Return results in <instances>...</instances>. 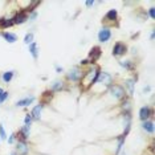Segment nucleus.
<instances>
[{
	"instance_id": "3",
	"label": "nucleus",
	"mask_w": 155,
	"mask_h": 155,
	"mask_svg": "<svg viewBox=\"0 0 155 155\" xmlns=\"http://www.w3.org/2000/svg\"><path fill=\"white\" fill-rule=\"evenodd\" d=\"M126 53V45L122 43H117L113 48V55L114 56H122Z\"/></svg>"
},
{
	"instance_id": "29",
	"label": "nucleus",
	"mask_w": 155,
	"mask_h": 155,
	"mask_svg": "<svg viewBox=\"0 0 155 155\" xmlns=\"http://www.w3.org/2000/svg\"><path fill=\"white\" fill-rule=\"evenodd\" d=\"M11 155H16V154H15V152H12V154H11Z\"/></svg>"
},
{
	"instance_id": "22",
	"label": "nucleus",
	"mask_w": 155,
	"mask_h": 155,
	"mask_svg": "<svg viewBox=\"0 0 155 155\" xmlns=\"http://www.w3.org/2000/svg\"><path fill=\"white\" fill-rule=\"evenodd\" d=\"M7 97H8V93L7 92H3L1 94H0V103H3L4 101L7 100Z\"/></svg>"
},
{
	"instance_id": "5",
	"label": "nucleus",
	"mask_w": 155,
	"mask_h": 155,
	"mask_svg": "<svg viewBox=\"0 0 155 155\" xmlns=\"http://www.w3.org/2000/svg\"><path fill=\"white\" fill-rule=\"evenodd\" d=\"M80 77H81V70H80V69L76 68V66L70 69V72H69V74H68V78H69V80L77 81Z\"/></svg>"
},
{
	"instance_id": "24",
	"label": "nucleus",
	"mask_w": 155,
	"mask_h": 155,
	"mask_svg": "<svg viewBox=\"0 0 155 155\" xmlns=\"http://www.w3.org/2000/svg\"><path fill=\"white\" fill-rule=\"evenodd\" d=\"M0 137L3 138V139H6V138H7L6 131H4V127H3V125H0Z\"/></svg>"
},
{
	"instance_id": "1",
	"label": "nucleus",
	"mask_w": 155,
	"mask_h": 155,
	"mask_svg": "<svg viewBox=\"0 0 155 155\" xmlns=\"http://www.w3.org/2000/svg\"><path fill=\"white\" fill-rule=\"evenodd\" d=\"M95 82L105 83V85H110V83H112V76H110L109 73H98Z\"/></svg>"
},
{
	"instance_id": "20",
	"label": "nucleus",
	"mask_w": 155,
	"mask_h": 155,
	"mask_svg": "<svg viewBox=\"0 0 155 155\" xmlns=\"http://www.w3.org/2000/svg\"><path fill=\"white\" fill-rule=\"evenodd\" d=\"M24 43H25V44H32V43H33V33L27 34L25 39H24Z\"/></svg>"
},
{
	"instance_id": "19",
	"label": "nucleus",
	"mask_w": 155,
	"mask_h": 155,
	"mask_svg": "<svg viewBox=\"0 0 155 155\" xmlns=\"http://www.w3.org/2000/svg\"><path fill=\"white\" fill-rule=\"evenodd\" d=\"M12 77H13V72H6L3 74V81L4 82H9L12 80Z\"/></svg>"
},
{
	"instance_id": "8",
	"label": "nucleus",
	"mask_w": 155,
	"mask_h": 155,
	"mask_svg": "<svg viewBox=\"0 0 155 155\" xmlns=\"http://www.w3.org/2000/svg\"><path fill=\"white\" fill-rule=\"evenodd\" d=\"M41 109H43V106H41V105H37V106H34V107H33V110H32L31 117L33 118V119H40Z\"/></svg>"
},
{
	"instance_id": "16",
	"label": "nucleus",
	"mask_w": 155,
	"mask_h": 155,
	"mask_svg": "<svg viewBox=\"0 0 155 155\" xmlns=\"http://www.w3.org/2000/svg\"><path fill=\"white\" fill-rule=\"evenodd\" d=\"M13 24L12 20H7V19H1L0 20V28H7V27H11Z\"/></svg>"
},
{
	"instance_id": "10",
	"label": "nucleus",
	"mask_w": 155,
	"mask_h": 155,
	"mask_svg": "<svg viewBox=\"0 0 155 155\" xmlns=\"http://www.w3.org/2000/svg\"><path fill=\"white\" fill-rule=\"evenodd\" d=\"M100 56H101V49L98 48V46H94V48L90 50V57H92L93 60H97Z\"/></svg>"
},
{
	"instance_id": "28",
	"label": "nucleus",
	"mask_w": 155,
	"mask_h": 155,
	"mask_svg": "<svg viewBox=\"0 0 155 155\" xmlns=\"http://www.w3.org/2000/svg\"><path fill=\"white\" fill-rule=\"evenodd\" d=\"M1 93H3V89H1V88H0V94H1Z\"/></svg>"
},
{
	"instance_id": "11",
	"label": "nucleus",
	"mask_w": 155,
	"mask_h": 155,
	"mask_svg": "<svg viewBox=\"0 0 155 155\" xmlns=\"http://www.w3.org/2000/svg\"><path fill=\"white\" fill-rule=\"evenodd\" d=\"M3 37L6 39L8 43H15V41H16V34L9 33V32H4V33H3Z\"/></svg>"
},
{
	"instance_id": "27",
	"label": "nucleus",
	"mask_w": 155,
	"mask_h": 155,
	"mask_svg": "<svg viewBox=\"0 0 155 155\" xmlns=\"http://www.w3.org/2000/svg\"><path fill=\"white\" fill-rule=\"evenodd\" d=\"M93 3H94V1H88V3H86V6L90 7V6H93Z\"/></svg>"
},
{
	"instance_id": "21",
	"label": "nucleus",
	"mask_w": 155,
	"mask_h": 155,
	"mask_svg": "<svg viewBox=\"0 0 155 155\" xmlns=\"http://www.w3.org/2000/svg\"><path fill=\"white\" fill-rule=\"evenodd\" d=\"M62 88V82L61 81H56V82H53V85H52V90H58Z\"/></svg>"
},
{
	"instance_id": "13",
	"label": "nucleus",
	"mask_w": 155,
	"mask_h": 155,
	"mask_svg": "<svg viewBox=\"0 0 155 155\" xmlns=\"http://www.w3.org/2000/svg\"><path fill=\"white\" fill-rule=\"evenodd\" d=\"M143 129L149 133H154V123L151 121H144L143 122Z\"/></svg>"
},
{
	"instance_id": "23",
	"label": "nucleus",
	"mask_w": 155,
	"mask_h": 155,
	"mask_svg": "<svg viewBox=\"0 0 155 155\" xmlns=\"http://www.w3.org/2000/svg\"><path fill=\"white\" fill-rule=\"evenodd\" d=\"M121 65L125 66V68H127V69H131L133 68V64H130V61H122V62H121Z\"/></svg>"
},
{
	"instance_id": "14",
	"label": "nucleus",
	"mask_w": 155,
	"mask_h": 155,
	"mask_svg": "<svg viewBox=\"0 0 155 155\" xmlns=\"http://www.w3.org/2000/svg\"><path fill=\"white\" fill-rule=\"evenodd\" d=\"M17 151L20 152V154H27L28 152V147H27V144L24 142H19L17 143Z\"/></svg>"
},
{
	"instance_id": "2",
	"label": "nucleus",
	"mask_w": 155,
	"mask_h": 155,
	"mask_svg": "<svg viewBox=\"0 0 155 155\" xmlns=\"http://www.w3.org/2000/svg\"><path fill=\"white\" fill-rule=\"evenodd\" d=\"M110 37H112V32H110L109 28H102L100 31V33H98V40L101 43H106Z\"/></svg>"
},
{
	"instance_id": "18",
	"label": "nucleus",
	"mask_w": 155,
	"mask_h": 155,
	"mask_svg": "<svg viewBox=\"0 0 155 155\" xmlns=\"http://www.w3.org/2000/svg\"><path fill=\"white\" fill-rule=\"evenodd\" d=\"M20 134H21V137H23L24 139H27V138L29 137V126H27V125H24V127H23V129H21Z\"/></svg>"
},
{
	"instance_id": "9",
	"label": "nucleus",
	"mask_w": 155,
	"mask_h": 155,
	"mask_svg": "<svg viewBox=\"0 0 155 155\" xmlns=\"http://www.w3.org/2000/svg\"><path fill=\"white\" fill-rule=\"evenodd\" d=\"M34 101V97H29V98H24V100L19 101V102L16 103L17 106H29L32 102Z\"/></svg>"
},
{
	"instance_id": "17",
	"label": "nucleus",
	"mask_w": 155,
	"mask_h": 155,
	"mask_svg": "<svg viewBox=\"0 0 155 155\" xmlns=\"http://www.w3.org/2000/svg\"><path fill=\"white\" fill-rule=\"evenodd\" d=\"M125 85L127 86V89H129L130 94H133V93H134V81H133V80H127L126 82H125Z\"/></svg>"
},
{
	"instance_id": "15",
	"label": "nucleus",
	"mask_w": 155,
	"mask_h": 155,
	"mask_svg": "<svg viewBox=\"0 0 155 155\" xmlns=\"http://www.w3.org/2000/svg\"><path fill=\"white\" fill-rule=\"evenodd\" d=\"M106 19L107 20H115L117 19V11L115 9H110L106 13Z\"/></svg>"
},
{
	"instance_id": "12",
	"label": "nucleus",
	"mask_w": 155,
	"mask_h": 155,
	"mask_svg": "<svg viewBox=\"0 0 155 155\" xmlns=\"http://www.w3.org/2000/svg\"><path fill=\"white\" fill-rule=\"evenodd\" d=\"M29 52H31V55L33 56V58H37L39 53H37V45H36V43L29 44Z\"/></svg>"
},
{
	"instance_id": "6",
	"label": "nucleus",
	"mask_w": 155,
	"mask_h": 155,
	"mask_svg": "<svg viewBox=\"0 0 155 155\" xmlns=\"http://www.w3.org/2000/svg\"><path fill=\"white\" fill-rule=\"evenodd\" d=\"M150 114H151V110L146 106L142 107V109L139 110V118H141L142 121H147V118L150 117Z\"/></svg>"
},
{
	"instance_id": "26",
	"label": "nucleus",
	"mask_w": 155,
	"mask_h": 155,
	"mask_svg": "<svg viewBox=\"0 0 155 155\" xmlns=\"http://www.w3.org/2000/svg\"><path fill=\"white\" fill-rule=\"evenodd\" d=\"M150 16L154 17V8H150Z\"/></svg>"
},
{
	"instance_id": "25",
	"label": "nucleus",
	"mask_w": 155,
	"mask_h": 155,
	"mask_svg": "<svg viewBox=\"0 0 155 155\" xmlns=\"http://www.w3.org/2000/svg\"><path fill=\"white\" fill-rule=\"evenodd\" d=\"M24 122H25V125H27V126H29V125H31V122H32V117H31V115H27V117H25V121H24Z\"/></svg>"
},
{
	"instance_id": "4",
	"label": "nucleus",
	"mask_w": 155,
	"mask_h": 155,
	"mask_svg": "<svg viewBox=\"0 0 155 155\" xmlns=\"http://www.w3.org/2000/svg\"><path fill=\"white\" fill-rule=\"evenodd\" d=\"M112 93H113V95H114L115 98H122L125 95L123 88H122V86H119V85L112 86Z\"/></svg>"
},
{
	"instance_id": "7",
	"label": "nucleus",
	"mask_w": 155,
	"mask_h": 155,
	"mask_svg": "<svg viewBox=\"0 0 155 155\" xmlns=\"http://www.w3.org/2000/svg\"><path fill=\"white\" fill-rule=\"evenodd\" d=\"M27 19H28V16H27L24 12H21V13L16 15V17L13 19V24H23Z\"/></svg>"
}]
</instances>
